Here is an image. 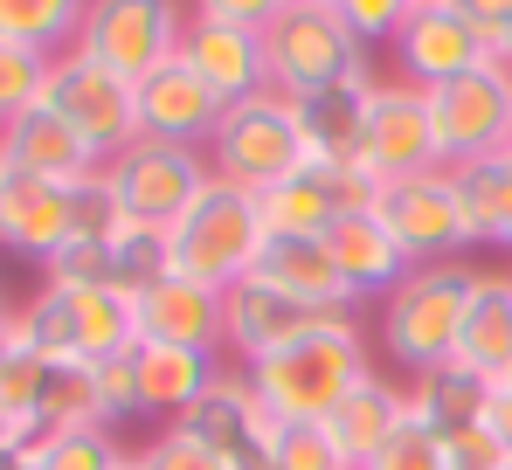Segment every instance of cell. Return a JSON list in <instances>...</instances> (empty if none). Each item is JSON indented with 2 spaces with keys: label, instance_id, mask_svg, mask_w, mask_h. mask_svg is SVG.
<instances>
[{
  "label": "cell",
  "instance_id": "cell-1",
  "mask_svg": "<svg viewBox=\"0 0 512 470\" xmlns=\"http://www.w3.org/2000/svg\"><path fill=\"white\" fill-rule=\"evenodd\" d=\"M243 374H250L256 401L277 422H326L346 394L374 374V360H367V339H360L353 312H333V318H319L305 339L277 346L270 360H256Z\"/></svg>",
  "mask_w": 512,
  "mask_h": 470
},
{
  "label": "cell",
  "instance_id": "cell-2",
  "mask_svg": "<svg viewBox=\"0 0 512 470\" xmlns=\"http://www.w3.org/2000/svg\"><path fill=\"white\" fill-rule=\"evenodd\" d=\"M14 318V339L49 353V360H70V367H104V360H125L139 346V298L97 284V291H63V284H42L28 305H7Z\"/></svg>",
  "mask_w": 512,
  "mask_h": 470
},
{
  "label": "cell",
  "instance_id": "cell-3",
  "mask_svg": "<svg viewBox=\"0 0 512 470\" xmlns=\"http://www.w3.org/2000/svg\"><path fill=\"white\" fill-rule=\"evenodd\" d=\"M471 284H478V263H416L381 298V346L402 367V381L457 360L464 312H471Z\"/></svg>",
  "mask_w": 512,
  "mask_h": 470
},
{
  "label": "cell",
  "instance_id": "cell-4",
  "mask_svg": "<svg viewBox=\"0 0 512 470\" xmlns=\"http://www.w3.org/2000/svg\"><path fill=\"white\" fill-rule=\"evenodd\" d=\"M305 166H312V146H305V125H298V97H284V90H256L243 104H229L215 139H208V173L256 194V201L277 194Z\"/></svg>",
  "mask_w": 512,
  "mask_h": 470
},
{
  "label": "cell",
  "instance_id": "cell-5",
  "mask_svg": "<svg viewBox=\"0 0 512 470\" xmlns=\"http://www.w3.org/2000/svg\"><path fill=\"white\" fill-rule=\"evenodd\" d=\"M167 242H173V277L229 291V284H243L256 270V256L270 242L263 235V201L243 194V187H229V180H208L201 201L167 229Z\"/></svg>",
  "mask_w": 512,
  "mask_h": 470
},
{
  "label": "cell",
  "instance_id": "cell-6",
  "mask_svg": "<svg viewBox=\"0 0 512 470\" xmlns=\"http://www.w3.org/2000/svg\"><path fill=\"white\" fill-rule=\"evenodd\" d=\"M263 63H270V90L284 97H319V90H340L346 77H360L374 63V49L340 21V7H312V0H291L270 28H263Z\"/></svg>",
  "mask_w": 512,
  "mask_h": 470
},
{
  "label": "cell",
  "instance_id": "cell-7",
  "mask_svg": "<svg viewBox=\"0 0 512 470\" xmlns=\"http://www.w3.org/2000/svg\"><path fill=\"white\" fill-rule=\"evenodd\" d=\"M187 28H194L187 0H90L77 49H84L90 63L118 70L125 83H146L153 70H167L173 56H180Z\"/></svg>",
  "mask_w": 512,
  "mask_h": 470
},
{
  "label": "cell",
  "instance_id": "cell-8",
  "mask_svg": "<svg viewBox=\"0 0 512 470\" xmlns=\"http://www.w3.org/2000/svg\"><path fill=\"white\" fill-rule=\"evenodd\" d=\"M104 180H111V194H118L125 222L173 229V222H180V215L201 201V187H208L215 173H208V153H194V146L132 139L118 159H104Z\"/></svg>",
  "mask_w": 512,
  "mask_h": 470
},
{
  "label": "cell",
  "instance_id": "cell-9",
  "mask_svg": "<svg viewBox=\"0 0 512 470\" xmlns=\"http://www.w3.org/2000/svg\"><path fill=\"white\" fill-rule=\"evenodd\" d=\"M429 125L443 166L485 159L512 146V63H485L471 77H450L429 90Z\"/></svg>",
  "mask_w": 512,
  "mask_h": 470
},
{
  "label": "cell",
  "instance_id": "cell-10",
  "mask_svg": "<svg viewBox=\"0 0 512 470\" xmlns=\"http://www.w3.org/2000/svg\"><path fill=\"white\" fill-rule=\"evenodd\" d=\"M374 215H381V229L409 249V263H457L464 249H478L471 215H464V201L450 187V166L416 173V180H388L381 201H374Z\"/></svg>",
  "mask_w": 512,
  "mask_h": 470
},
{
  "label": "cell",
  "instance_id": "cell-11",
  "mask_svg": "<svg viewBox=\"0 0 512 470\" xmlns=\"http://www.w3.org/2000/svg\"><path fill=\"white\" fill-rule=\"evenodd\" d=\"M42 104L63 111L90 146H97V159H118L139 139V97H132V83L118 77V70H104V63H90L84 49H63L56 56Z\"/></svg>",
  "mask_w": 512,
  "mask_h": 470
},
{
  "label": "cell",
  "instance_id": "cell-12",
  "mask_svg": "<svg viewBox=\"0 0 512 470\" xmlns=\"http://www.w3.org/2000/svg\"><path fill=\"white\" fill-rule=\"evenodd\" d=\"M360 159L388 180H416V173H436L443 153H436V125H429V90H416L409 77H381L374 97H367V132H360Z\"/></svg>",
  "mask_w": 512,
  "mask_h": 470
},
{
  "label": "cell",
  "instance_id": "cell-13",
  "mask_svg": "<svg viewBox=\"0 0 512 470\" xmlns=\"http://www.w3.org/2000/svg\"><path fill=\"white\" fill-rule=\"evenodd\" d=\"M499 63V42L464 14V7H443V14H409L402 35H395V77H409L416 90H436L450 77H471Z\"/></svg>",
  "mask_w": 512,
  "mask_h": 470
},
{
  "label": "cell",
  "instance_id": "cell-14",
  "mask_svg": "<svg viewBox=\"0 0 512 470\" xmlns=\"http://www.w3.org/2000/svg\"><path fill=\"white\" fill-rule=\"evenodd\" d=\"M70 235H77V194H70L63 180L21 173V166L0 173V249H7V256L49 263Z\"/></svg>",
  "mask_w": 512,
  "mask_h": 470
},
{
  "label": "cell",
  "instance_id": "cell-15",
  "mask_svg": "<svg viewBox=\"0 0 512 470\" xmlns=\"http://www.w3.org/2000/svg\"><path fill=\"white\" fill-rule=\"evenodd\" d=\"M319 318H333V312H312V305L284 298L277 284H263V277L250 270L243 284H229V291H222V346H229L243 367H256V360H270L277 346L305 339Z\"/></svg>",
  "mask_w": 512,
  "mask_h": 470
},
{
  "label": "cell",
  "instance_id": "cell-16",
  "mask_svg": "<svg viewBox=\"0 0 512 470\" xmlns=\"http://www.w3.org/2000/svg\"><path fill=\"white\" fill-rule=\"evenodd\" d=\"M132 97H139V139H167V146H194V153H208V139L229 111L180 56L167 70H153L146 83H132Z\"/></svg>",
  "mask_w": 512,
  "mask_h": 470
},
{
  "label": "cell",
  "instance_id": "cell-17",
  "mask_svg": "<svg viewBox=\"0 0 512 470\" xmlns=\"http://www.w3.org/2000/svg\"><path fill=\"white\" fill-rule=\"evenodd\" d=\"M180 63L208 83L222 104H243V97H256V90H270L263 35L229 28V21H201V14H194V28H187V42H180Z\"/></svg>",
  "mask_w": 512,
  "mask_h": 470
},
{
  "label": "cell",
  "instance_id": "cell-18",
  "mask_svg": "<svg viewBox=\"0 0 512 470\" xmlns=\"http://www.w3.org/2000/svg\"><path fill=\"white\" fill-rule=\"evenodd\" d=\"M0 153L7 166H21V173H42V180H63V187H77L90 180L104 159L90 146L84 132L63 118V111H49V104H35V111H21L7 132H0Z\"/></svg>",
  "mask_w": 512,
  "mask_h": 470
},
{
  "label": "cell",
  "instance_id": "cell-19",
  "mask_svg": "<svg viewBox=\"0 0 512 470\" xmlns=\"http://www.w3.org/2000/svg\"><path fill=\"white\" fill-rule=\"evenodd\" d=\"M402 422H409V394H402V381H395V374H381V367H374V374L346 394V401L326 415V422H319V429L333 436V450H340L346 470H367L381 450H388V436H395Z\"/></svg>",
  "mask_w": 512,
  "mask_h": 470
},
{
  "label": "cell",
  "instance_id": "cell-20",
  "mask_svg": "<svg viewBox=\"0 0 512 470\" xmlns=\"http://www.w3.org/2000/svg\"><path fill=\"white\" fill-rule=\"evenodd\" d=\"M132 367H139V415H153V422H187V408L215 388L222 353L139 339V346H132Z\"/></svg>",
  "mask_w": 512,
  "mask_h": 470
},
{
  "label": "cell",
  "instance_id": "cell-21",
  "mask_svg": "<svg viewBox=\"0 0 512 470\" xmlns=\"http://www.w3.org/2000/svg\"><path fill=\"white\" fill-rule=\"evenodd\" d=\"M326 249H333V263H340L346 291H353L360 305H367V298L381 305V298H388V291H395V284L416 270V263H409V249L381 229V215H374V208L340 215V222H333V235H326Z\"/></svg>",
  "mask_w": 512,
  "mask_h": 470
},
{
  "label": "cell",
  "instance_id": "cell-22",
  "mask_svg": "<svg viewBox=\"0 0 512 470\" xmlns=\"http://www.w3.org/2000/svg\"><path fill=\"white\" fill-rule=\"evenodd\" d=\"M256 277H263V284H277L284 298L312 305V312H353V305H360V298L346 291L333 249H326V242H312V235H270V242H263V256H256Z\"/></svg>",
  "mask_w": 512,
  "mask_h": 470
},
{
  "label": "cell",
  "instance_id": "cell-23",
  "mask_svg": "<svg viewBox=\"0 0 512 470\" xmlns=\"http://www.w3.org/2000/svg\"><path fill=\"white\" fill-rule=\"evenodd\" d=\"M139 339L222 353V291L194 277H160L153 291H139Z\"/></svg>",
  "mask_w": 512,
  "mask_h": 470
},
{
  "label": "cell",
  "instance_id": "cell-24",
  "mask_svg": "<svg viewBox=\"0 0 512 470\" xmlns=\"http://www.w3.org/2000/svg\"><path fill=\"white\" fill-rule=\"evenodd\" d=\"M457 360H464L471 374H485L492 388H512V263L506 270H478Z\"/></svg>",
  "mask_w": 512,
  "mask_h": 470
},
{
  "label": "cell",
  "instance_id": "cell-25",
  "mask_svg": "<svg viewBox=\"0 0 512 470\" xmlns=\"http://www.w3.org/2000/svg\"><path fill=\"white\" fill-rule=\"evenodd\" d=\"M402 394H409V422H423V429H436V436L478 429L485 408H492V381L471 374L464 360H443V367H429V374H409Z\"/></svg>",
  "mask_w": 512,
  "mask_h": 470
},
{
  "label": "cell",
  "instance_id": "cell-26",
  "mask_svg": "<svg viewBox=\"0 0 512 470\" xmlns=\"http://www.w3.org/2000/svg\"><path fill=\"white\" fill-rule=\"evenodd\" d=\"M381 70L367 63L360 77H346L340 90H319L298 104V125H305V146L312 159H360V132H367V97H374Z\"/></svg>",
  "mask_w": 512,
  "mask_h": 470
},
{
  "label": "cell",
  "instance_id": "cell-27",
  "mask_svg": "<svg viewBox=\"0 0 512 470\" xmlns=\"http://www.w3.org/2000/svg\"><path fill=\"white\" fill-rule=\"evenodd\" d=\"M450 187H457V201L471 215V235L499 249V235L512 222V146L506 153H485V159H457L450 166Z\"/></svg>",
  "mask_w": 512,
  "mask_h": 470
},
{
  "label": "cell",
  "instance_id": "cell-28",
  "mask_svg": "<svg viewBox=\"0 0 512 470\" xmlns=\"http://www.w3.org/2000/svg\"><path fill=\"white\" fill-rule=\"evenodd\" d=\"M90 0H0V42H28L42 56L77 49Z\"/></svg>",
  "mask_w": 512,
  "mask_h": 470
},
{
  "label": "cell",
  "instance_id": "cell-29",
  "mask_svg": "<svg viewBox=\"0 0 512 470\" xmlns=\"http://www.w3.org/2000/svg\"><path fill=\"white\" fill-rule=\"evenodd\" d=\"M111 263H118V291H125V298L153 291L160 277H173V242H167V229L125 222V229L111 235Z\"/></svg>",
  "mask_w": 512,
  "mask_h": 470
},
{
  "label": "cell",
  "instance_id": "cell-30",
  "mask_svg": "<svg viewBox=\"0 0 512 470\" xmlns=\"http://www.w3.org/2000/svg\"><path fill=\"white\" fill-rule=\"evenodd\" d=\"M42 470H111L132 443L118 429H70V436H28L21 443Z\"/></svg>",
  "mask_w": 512,
  "mask_h": 470
},
{
  "label": "cell",
  "instance_id": "cell-31",
  "mask_svg": "<svg viewBox=\"0 0 512 470\" xmlns=\"http://www.w3.org/2000/svg\"><path fill=\"white\" fill-rule=\"evenodd\" d=\"M49 70H56V56L28 49V42H0V132L49 97Z\"/></svg>",
  "mask_w": 512,
  "mask_h": 470
},
{
  "label": "cell",
  "instance_id": "cell-32",
  "mask_svg": "<svg viewBox=\"0 0 512 470\" xmlns=\"http://www.w3.org/2000/svg\"><path fill=\"white\" fill-rule=\"evenodd\" d=\"M42 284H63V291H97L111 284L118 291V263H111V242H90V235H70L49 263H42Z\"/></svg>",
  "mask_w": 512,
  "mask_h": 470
},
{
  "label": "cell",
  "instance_id": "cell-33",
  "mask_svg": "<svg viewBox=\"0 0 512 470\" xmlns=\"http://www.w3.org/2000/svg\"><path fill=\"white\" fill-rule=\"evenodd\" d=\"M49 374H56V360H49V353H35V346H14V360L0 367V408H7L21 429H35V408H42Z\"/></svg>",
  "mask_w": 512,
  "mask_h": 470
},
{
  "label": "cell",
  "instance_id": "cell-34",
  "mask_svg": "<svg viewBox=\"0 0 512 470\" xmlns=\"http://www.w3.org/2000/svg\"><path fill=\"white\" fill-rule=\"evenodd\" d=\"M139 457H146V470H229V457H222L208 436H194L187 422L153 429V436L139 443Z\"/></svg>",
  "mask_w": 512,
  "mask_h": 470
},
{
  "label": "cell",
  "instance_id": "cell-35",
  "mask_svg": "<svg viewBox=\"0 0 512 470\" xmlns=\"http://www.w3.org/2000/svg\"><path fill=\"white\" fill-rule=\"evenodd\" d=\"M270 450H277V470H346L340 450H333V436H326L319 422H277Z\"/></svg>",
  "mask_w": 512,
  "mask_h": 470
},
{
  "label": "cell",
  "instance_id": "cell-36",
  "mask_svg": "<svg viewBox=\"0 0 512 470\" xmlns=\"http://www.w3.org/2000/svg\"><path fill=\"white\" fill-rule=\"evenodd\" d=\"M367 470H450V457H443V436H436V429L402 422V429L388 436V450H381Z\"/></svg>",
  "mask_w": 512,
  "mask_h": 470
},
{
  "label": "cell",
  "instance_id": "cell-37",
  "mask_svg": "<svg viewBox=\"0 0 512 470\" xmlns=\"http://www.w3.org/2000/svg\"><path fill=\"white\" fill-rule=\"evenodd\" d=\"M340 21L367 42V49H381V42H395V35H402L409 0H340Z\"/></svg>",
  "mask_w": 512,
  "mask_h": 470
},
{
  "label": "cell",
  "instance_id": "cell-38",
  "mask_svg": "<svg viewBox=\"0 0 512 470\" xmlns=\"http://www.w3.org/2000/svg\"><path fill=\"white\" fill-rule=\"evenodd\" d=\"M97 401H104V422H111V429L139 415V367H132V353L97 367Z\"/></svg>",
  "mask_w": 512,
  "mask_h": 470
},
{
  "label": "cell",
  "instance_id": "cell-39",
  "mask_svg": "<svg viewBox=\"0 0 512 470\" xmlns=\"http://www.w3.org/2000/svg\"><path fill=\"white\" fill-rule=\"evenodd\" d=\"M443 457H450V470H506V443L478 422V429H457V436H443Z\"/></svg>",
  "mask_w": 512,
  "mask_h": 470
},
{
  "label": "cell",
  "instance_id": "cell-40",
  "mask_svg": "<svg viewBox=\"0 0 512 470\" xmlns=\"http://www.w3.org/2000/svg\"><path fill=\"white\" fill-rule=\"evenodd\" d=\"M201 21H229V28H250V35H263L291 0H187Z\"/></svg>",
  "mask_w": 512,
  "mask_h": 470
},
{
  "label": "cell",
  "instance_id": "cell-41",
  "mask_svg": "<svg viewBox=\"0 0 512 470\" xmlns=\"http://www.w3.org/2000/svg\"><path fill=\"white\" fill-rule=\"evenodd\" d=\"M464 14H471V21H478L492 42H499V35L512 28V0H464Z\"/></svg>",
  "mask_w": 512,
  "mask_h": 470
},
{
  "label": "cell",
  "instance_id": "cell-42",
  "mask_svg": "<svg viewBox=\"0 0 512 470\" xmlns=\"http://www.w3.org/2000/svg\"><path fill=\"white\" fill-rule=\"evenodd\" d=\"M485 429L506 443V457H512V388H492V408H485Z\"/></svg>",
  "mask_w": 512,
  "mask_h": 470
},
{
  "label": "cell",
  "instance_id": "cell-43",
  "mask_svg": "<svg viewBox=\"0 0 512 470\" xmlns=\"http://www.w3.org/2000/svg\"><path fill=\"white\" fill-rule=\"evenodd\" d=\"M21 443H28V429H21V422L0 408V457H7V450H21Z\"/></svg>",
  "mask_w": 512,
  "mask_h": 470
},
{
  "label": "cell",
  "instance_id": "cell-44",
  "mask_svg": "<svg viewBox=\"0 0 512 470\" xmlns=\"http://www.w3.org/2000/svg\"><path fill=\"white\" fill-rule=\"evenodd\" d=\"M14 346H21V339H14V318L0 312V367H7V360H14Z\"/></svg>",
  "mask_w": 512,
  "mask_h": 470
},
{
  "label": "cell",
  "instance_id": "cell-45",
  "mask_svg": "<svg viewBox=\"0 0 512 470\" xmlns=\"http://www.w3.org/2000/svg\"><path fill=\"white\" fill-rule=\"evenodd\" d=\"M0 470H42V464H35L28 450H7V457H0Z\"/></svg>",
  "mask_w": 512,
  "mask_h": 470
},
{
  "label": "cell",
  "instance_id": "cell-46",
  "mask_svg": "<svg viewBox=\"0 0 512 470\" xmlns=\"http://www.w3.org/2000/svg\"><path fill=\"white\" fill-rule=\"evenodd\" d=\"M443 7H464V0H409V14H443Z\"/></svg>",
  "mask_w": 512,
  "mask_h": 470
},
{
  "label": "cell",
  "instance_id": "cell-47",
  "mask_svg": "<svg viewBox=\"0 0 512 470\" xmlns=\"http://www.w3.org/2000/svg\"><path fill=\"white\" fill-rule=\"evenodd\" d=\"M111 470H146V457H139V450H125V457H118Z\"/></svg>",
  "mask_w": 512,
  "mask_h": 470
},
{
  "label": "cell",
  "instance_id": "cell-48",
  "mask_svg": "<svg viewBox=\"0 0 512 470\" xmlns=\"http://www.w3.org/2000/svg\"><path fill=\"white\" fill-rule=\"evenodd\" d=\"M499 63H512V28H506V35H499Z\"/></svg>",
  "mask_w": 512,
  "mask_h": 470
},
{
  "label": "cell",
  "instance_id": "cell-49",
  "mask_svg": "<svg viewBox=\"0 0 512 470\" xmlns=\"http://www.w3.org/2000/svg\"><path fill=\"white\" fill-rule=\"evenodd\" d=\"M499 249H506V256H512V222H506V235H499Z\"/></svg>",
  "mask_w": 512,
  "mask_h": 470
},
{
  "label": "cell",
  "instance_id": "cell-50",
  "mask_svg": "<svg viewBox=\"0 0 512 470\" xmlns=\"http://www.w3.org/2000/svg\"><path fill=\"white\" fill-rule=\"evenodd\" d=\"M312 7H340V0H312Z\"/></svg>",
  "mask_w": 512,
  "mask_h": 470
},
{
  "label": "cell",
  "instance_id": "cell-51",
  "mask_svg": "<svg viewBox=\"0 0 512 470\" xmlns=\"http://www.w3.org/2000/svg\"><path fill=\"white\" fill-rule=\"evenodd\" d=\"M0 312H7V291H0Z\"/></svg>",
  "mask_w": 512,
  "mask_h": 470
},
{
  "label": "cell",
  "instance_id": "cell-52",
  "mask_svg": "<svg viewBox=\"0 0 512 470\" xmlns=\"http://www.w3.org/2000/svg\"><path fill=\"white\" fill-rule=\"evenodd\" d=\"M0 173H7V153H0Z\"/></svg>",
  "mask_w": 512,
  "mask_h": 470
},
{
  "label": "cell",
  "instance_id": "cell-53",
  "mask_svg": "<svg viewBox=\"0 0 512 470\" xmlns=\"http://www.w3.org/2000/svg\"><path fill=\"white\" fill-rule=\"evenodd\" d=\"M506 470H512V464H506Z\"/></svg>",
  "mask_w": 512,
  "mask_h": 470
}]
</instances>
